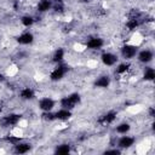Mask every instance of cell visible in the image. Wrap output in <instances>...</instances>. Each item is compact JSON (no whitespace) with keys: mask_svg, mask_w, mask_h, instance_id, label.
<instances>
[{"mask_svg":"<svg viewBox=\"0 0 155 155\" xmlns=\"http://www.w3.org/2000/svg\"><path fill=\"white\" fill-rule=\"evenodd\" d=\"M80 102V96L78 94V93H73V94H70L69 97H64L62 101H61V104H62V107L64 108V109H71V108H74V105L76 104V103H79Z\"/></svg>","mask_w":155,"mask_h":155,"instance_id":"1","label":"cell"},{"mask_svg":"<svg viewBox=\"0 0 155 155\" xmlns=\"http://www.w3.org/2000/svg\"><path fill=\"white\" fill-rule=\"evenodd\" d=\"M19 115L17 114H10V115H6L1 119V125L4 126H12V125H16L18 121H19Z\"/></svg>","mask_w":155,"mask_h":155,"instance_id":"2","label":"cell"},{"mask_svg":"<svg viewBox=\"0 0 155 155\" xmlns=\"http://www.w3.org/2000/svg\"><path fill=\"white\" fill-rule=\"evenodd\" d=\"M67 71V67L65 65H58L52 73H51V80L53 81H57V80H61L63 78V75L65 74Z\"/></svg>","mask_w":155,"mask_h":155,"instance_id":"3","label":"cell"},{"mask_svg":"<svg viewBox=\"0 0 155 155\" xmlns=\"http://www.w3.org/2000/svg\"><path fill=\"white\" fill-rule=\"evenodd\" d=\"M136 52H137L136 46H131V45H126L121 50V53H122V56L125 58H132L136 54Z\"/></svg>","mask_w":155,"mask_h":155,"instance_id":"4","label":"cell"},{"mask_svg":"<svg viewBox=\"0 0 155 155\" xmlns=\"http://www.w3.org/2000/svg\"><path fill=\"white\" fill-rule=\"evenodd\" d=\"M39 105H40V108H41L44 111H50V110L53 108L54 102H53L51 98H42V99L40 101Z\"/></svg>","mask_w":155,"mask_h":155,"instance_id":"5","label":"cell"},{"mask_svg":"<svg viewBox=\"0 0 155 155\" xmlns=\"http://www.w3.org/2000/svg\"><path fill=\"white\" fill-rule=\"evenodd\" d=\"M116 56L115 54H113V53H109V52H107V53H103L102 54V62L105 64V65H113L115 62H116Z\"/></svg>","mask_w":155,"mask_h":155,"instance_id":"6","label":"cell"},{"mask_svg":"<svg viewBox=\"0 0 155 155\" xmlns=\"http://www.w3.org/2000/svg\"><path fill=\"white\" fill-rule=\"evenodd\" d=\"M115 117H116V113H115V111H109V113H107L105 115H103V116L98 120V122H101V124H103V125H107V124L113 122V121L115 120Z\"/></svg>","mask_w":155,"mask_h":155,"instance_id":"7","label":"cell"},{"mask_svg":"<svg viewBox=\"0 0 155 155\" xmlns=\"http://www.w3.org/2000/svg\"><path fill=\"white\" fill-rule=\"evenodd\" d=\"M102 46H103V40L99 39V38H93V39L88 40V42H87V47L88 48H92V50L101 48Z\"/></svg>","mask_w":155,"mask_h":155,"instance_id":"8","label":"cell"},{"mask_svg":"<svg viewBox=\"0 0 155 155\" xmlns=\"http://www.w3.org/2000/svg\"><path fill=\"white\" fill-rule=\"evenodd\" d=\"M138 59H139L140 62H143V63H148V62H150V61L153 59V53H151L150 51H148V50H144V51H142V52L139 53Z\"/></svg>","mask_w":155,"mask_h":155,"instance_id":"9","label":"cell"},{"mask_svg":"<svg viewBox=\"0 0 155 155\" xmlns=\"http://www.w3.org/2000/svg\"><path fill=\"white\" fill-rule=\"evenodd\" d=\"M54 116H56V119H59V120H67L71 116V113L68 109H62V110H58L54 114Z\"/></svg>","mask_w":155,"mask_h":155,"instance_id":"10","label":"cell"},{"mask_svg":"<svg viewBox=\"0 0 155 155\" xmlns=\"http://www.w3.org/2000/svg\"><path fill=\"white\" fill-rule=\"evenodd\" d=\"M133 143H134V139L131 138V137H122V138L119 140V145H120L121 148H130Z\"/></svg>","mask_w":155,"mask_h":155,"instance_id":"11","label":"cell"},{"mask_svg":"<svg viewBox=\"0 0 155 155\" xmlns=\"http://www.w3.org/2000/svg\"><path fill=\"white\" fill-rule=\"evenodd\" d=\"M17 41H18L19 44H30V42L33 41V35H31L30 33H24V34H22L21 36H18Z\"/></svg>","mask_w":155,"mask_h":155,"instance_id":"12","label":"cell"},{"mask_svg":"<svg viewBox=\"0 0 155 155\" xmlns=\"http://www.w3.org/2000/svg\"><path fill=\"white\" fill-rule=\"evenodd\" d=\"M109 82H110V80H109L108 76H101V78L94 82V85H96L97 87H108V86H109Z\"/></svg>","mask_w":155,"mask_h":155,"instance_id":"13","label":"cell"},{"mask_svg":"<svg viewBox=\"0 0 155 155\" xmlns=\"http://www.w3.org/2000/svg\"><path fill=\"white\" fill-rule=\"evenodd\" d=\"M50 7H51V1L50 0H40L39 5H38V10L41 11V12L47 11Z\"/></svg>","mask_w":155,"mask_h":155,"instance_id":"14","label":"cell"},{"mask_svg":"<svg viewBox=\"0 0 155 155\" xmlns=\"http://www.w3.org/2000/svg\"><path fill=\"white\" fill-rule=\"evenodd\" d=\"M21 97H22L23 99H31V98L34 97V92H33L31 88L27 87V88H24V90L21 91Z\"/></svg>","mask_w":155,"mask_h":155,"instance_id":"15","label":"cell"},{"mask_svg":"<svg viewBox=\"0 0 155 155\" xmlns=\"http://www.w3.org/2000/svg\"><path fill=\"white\" fill-rule=\"evenodd\" d=\"M29 149H30V145L27 144V143L17 144V145H16V153H19V154H24V153L29 151Z\"/></svg>","mask_w":155,"mask_h":155,"instance_id":"16","label":"cell"},{"mask_svg":"<svg viewBox=\"0 0 155 155\" xmlns=\"http://www.w3.org/2000/svg\"><path fill=\"white\" fill-rule=\"evenodd\" d=\"M126 25H127V28L130 30H133V29H136L139 25V19L138 18H130V21L127 22Z\"/></svg>","mask_w":155,"mask_h":155,"instance_id":"17","label":"cell"},{"mask_svg":"<svg viewBox=\"0 0 155 155\" xmlns=\"http://www.w3.org/2000/svg\"><path fill=\"white\" fill-rule=\"evenodd\" d=\"M69 151H70V148H69V145H68V144H62V145H59V147L56 149V153H57V154H59V155L68 154Z\"/></svg>","mask_w":155,"mask_h":155,"instance_id":"18","label":"cell"},{"mask_svg":"<svg viewBox=\"0 0 155 155\" xmlns=\"http://www.w3.org/2000/svg\"><path fill=\"white\" fill-rule=\"evenodd\" d=\"M154 78H155V71H154V69H153V68H148V69L145 70V73H144V79L148 80V81H151V80H154Z\"/></svg>","mask_w":155,"mask_h":155,"instance_id":"19","label":"cell"},{"mask_svg":"<svg viewBox=\"0 0 155 155\" xmlns=\"http://www.w3.org/2000/svg\"><path fill=\"white\" fill-rule=\"evenodd\" d=\"M63 56H64V51H63L62 48H58V50L54 52V54H53V61H54V62H59V61L63 59Z\"/></svg>","mask_w":155,"mask_h":155,"instance_id":"20","label":"cell"},{"mask_svg":"<svg viewBox=\"0 0 155 155\" xmlns=\"http://www.w3.org/2000/svg\"><path fill=\"white\" fill-rule=\"evenodd\" d=\"M128 130H130V125L128 124H121V125H119L116 127V131L119 133H126Z\"/></svg>","mask_w":155,"mask_h":155,"instance_id":"21","label":"cell"},{"mask_svg":"<svg viewBox=\"0 0 155 155\" xmlns=\"http://www.w3.org/2000/svg\"><path fill=\"white\" fill-rule=\"evenodd\" d=\"M128 68H130V64H128V63H124V64H120V65H119V68L116 69V71H117L119 74H122V73L127 71Z\"/></svg>","mask_w":155,"mask_h":155,"instance_id":"22","label":"cell"},{"mask_svg":"<svg viewBox=\"0 0 155 155\" xmlns=\"http://www.w3.org/2000/svg\"><path fill=\"white\" fill-rule=\"evenodd\" d=\"M33 18L30 17V16H24L23 18H22V23L25 25V27H29V25H31L33 24Z\"/></svg>","mask_w":155,"mask_h":155,"instance_id":"23","label":"cell"},{"mask_svg":"<svg viewBox=\"0 0 155 155\" xmlns=\"http://www.w3.org/2000/svg\"><path fill=\"white\" fill-rule=\"evenodd\" d=\"M42 116H44L45 120H53V119H56L54 114H51L50 111H45V113L42 114Z\"/></svg>","mask_w":155,"mask_h":155,"instance_id":"24","label":"cell"},{"mask_svg":"<svg viewBox=\"0 0 155 155\" xmlns=\"http://www.w3.org/2000/svg\"><path fill=\"white\" fill-rule=\"evenodd\" d=\"M6 140L10 142V143H18L21 140L19 137H13V136H10V137H6Z\"/></svg>","mask_w":155,"mask_h":155,"instance_id":"25","label":"cell"},{"mask_svg":"<svg viewBox=\"0 0 155 155\" xmlns=\"http://www.w3.org/2000/svg\"><path fill=\"white\" fill-rule=\"evenodd\" d=\"M120 151L119 150H107L105 154H119Z\"/></svg>","mask_w":155,"mask_h":155,"instance_id":"26","label":"cell"},{"mask_svg":"<svg viewBox=\"0 0 155 155\" xmlns=\"http://www.w3.org/2000/svg\"><path fill=\"white\" fill-rule=\"evenodd\" d=\"M54 10H56V11H62V5H61V4H59V5H58V4L54 5Z\"/></svg>","mask_w":155,"mask_h":155,"instance_id":"27","label":"cell"},{"mask_svg":"<svg viewBox=\"0 0 155 155\" xmlns=\"http://www.w3.org/2000/svg\"><path fill=\"white\" fill-rule=\"evenodd\" d=\"M149 113H150V116H154V115H155V111H154V109H153V108H150Z\"/></svg>","mask_w":155,"mask_h":155,"instance_id":"28","label":"cell"},{"mask_svg":"<svg viewBox=\"0 0 155 155\" xmlns=\"http://www.w3.org/2000/svg\"><path fill=\"white\" fill-rule=\"evenodd\" d=\"M2 80H4V75L0 73V81H2Z\"/></svg>","mask_w":155,"mask_h":155,"instance_id":"29","label":"cell"},{"mask_svg":"<svg viewBox=\"0 0 155 155\" xmlns=\"http://www.w3.org/2000/svg\"><path fill=\"white\" fill-rule=\"evenodd\" d=\"M53 1H56V2H62V0H53Z\"/></svg>","mask_w":155,"mask_h":155,"instance_id":"30","label":"cell"},{"mask_svg":"<svg viewBox=\"0 0 155 155\" xmlns=\"http://www.w3.org/2000/svg\"><path fill=\"white\" fill-rule=\"evenodd\" d=\"M1 110H2V107H1V104H0V113H1Z\"/></svg>","mask_w":155,"mask_h":155,"instance_id":"31","label":"cell"}]
</instances>
